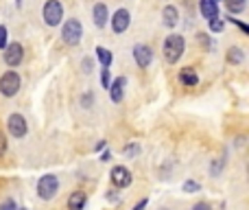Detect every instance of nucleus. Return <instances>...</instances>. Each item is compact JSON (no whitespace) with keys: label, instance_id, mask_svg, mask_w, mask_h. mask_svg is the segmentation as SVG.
Listing matches in <instances>:
<instances>
[{"label":"nucleus","instance_id":"a211bd4d","mask_svg":"<svg viewBox=\"0 0 249 210\" xmlns=\"http://www.w3.org/2000/svg\"><path fill=\"white\" fill-rule=\"evenodd\" d=\"M243 59H245V53H243V48L234 46L228 51V61L230 64H243Z\"/></svg>","mask_w":249,"mask_h":210},{"label":"nucleus","instance_id":"f3484780","mask_svg":"<svg viewBox=\"0 0 249 210\" xmlns=\"http://www.w3.org/2000/svg\"><path fill=\"white\" fill-rule=\"evenodd\" d=\"M96 57H99V59H101V64H103V68H109V66H112V61H114L112 53H109L107 48H103V46H99V48H96Z\"/></svg>","mask_w":249,"mask_h":210},{"label":"nucleus","instance_id":"72a5a7b5","mask_svg":"<svg viewBox=\"0 0 249 210\" xmlns=\"http://www.w3.org/2000/svg\"><path fill=\"white\" fill-rule=\"evenodd\" d=\"M162 210H166V208H162Z\"/></svg>","mask_w":249,"mask_h":210},{"label":"nucleus","instance_id":"2f4dec72","mask_svg":"<svg viewBox=\"0 0 249 210\" xmlns=\"http://www.w3.org/2000/svg\"><path fill=\"white\" fill-rule=\"evenodd\" d=\"M193 210H210V206H208V204H197Z\"/></svg>","mask_w":249,"mask_h":210},{"label":"nucleus","instance_id":"2eb2a0df","mask_svg":"<svg viewBox=\"0 0 249 210\" xmlns=\"http://www.w3.org/2000/svg\"><path fill=\"white\" fill-rule=\"evenodd\" d=\"M179 81L184 83V86L193 88V86H197L199 83V75L195 73L193 68H184V70H179Z\"/></svg>","mask_w":249,"mask_h":210},{"label":"nucleus","instance_id":"473e14b6","mask_svg":"<svg viewBox=\"0 0 249 210\" xmlns=\"http://www.w3.org/2000/svg\"><path fill=\"white\" fill-rule=\"evenodd\" d=\"M20 210H26V208H20Z\"/></svg>","mask_w":249,"mask_h":210},{"label":"nucleus","instance_id":"f8f14e48","mask_svg":"<svg viewBox=\"0 0 249 210\" xmlns=\"http://www.w3.org/2000/svg\"><path fill=\"white\" fill-rule=\"evenodd\" d=\"M199 9H201V16L206 18V20L219 18V7H216L214 0H201V2H199Z\"/></svg>","mask_w":249,"mask_h":210},{"label":"nucleus","instance_id":"f704fd0d","mask_svg":"<svg viewBox=\"0 0 249 210\" xmlns=\"http://www.w3.org/2000/svg\"><path fill=\"white\" fill-rule=\"evenodd\" d=\"M214 2H216V0H214Z\"/></svg>","mask_w":249,"mask_h":210},{"label":"nucleus","instance_id":"6e6552de","mask_svg":"<svg viewBox=\"0 0 249 210\" xmlns=\"http://www.w3.org/2000/svg\"><path fill=\"white\" fill-rule=\"evenodd\" d=\"M133 57H136V64L140 66V68H146V66L153 61V51H151V46H146V44H136V46H133Z\"/></svg>","mask_w":249,"mask_h":210},{"label":"nucleus","instance_id":"cd10ccee","mask_svg":"<svg viewBox=\"0 0 249 210\" xmlns=\"http://www.w3.org/2000/svg\"><path fill=\"white\" fill-rule=\"evenodd\" d=\"M230 20H232V22H234V24H236V26H238V29H241V31H243V33H247V31H249V26L245 24V22L236 20V18H230Z\"/></svg>","mask_w":249,"mask_h":210},{"label":"nucleus","instance_id":"4468645a","mask_svg":"<svg viewBox=\"0 0 249 210\" xmlns=\"http://www.w3.org/2000/svg\"><path fill=\"white\" fill-rule=\"evenodd\" d=\"M86 193L83 191H74L72 195L68 197V210H83V206H86Z\"/></svg>","mask_w":249,"mask_h":210},{"label":"nucleus","instance_id":"b1692460","mask_svg":"<svg viewBox=\"0 0 249 210\" xmlns=\"http://www.w3.org/2000/svg\"><path fill=\"white\" fill-rule=\"evenodd\" d=\"M7 46V26H0V51Z\"/></svg>","mask_w":249,"mask_h":210},{"label":"nucleus","instance_id":"1a4fd4ad","mask_svg":"<svg viewBox=\"0 0 249 210\" xmlns=\"http://www.w3.org/2000/svg\"><path fill=\"white\" fill-rule=\"evenodd\" d=\"M109 177H112V184L116 186V189H127V186L131 184V180H133L131 173H129L124 167H114Z\"/></svg>","mask_w":249,"mask_h":210},{"label":"nucleus","instance_id":"c756f323","mask_svg":"<svg viewBox=\"0 0 249 210\" xmlns=\"http://www.w3.org/2000/svg\"><path fill=\"white\" fill-rule=\"evenodd\" d=\"M92 101H94V95H86L83 96V107H90Z\"/></svg>","mask_w":249,"mask_h":210},{"label":"nucleus","instance_id":"393cba45","mask_svg":"<svg viewBox=\"0 0 249 210\" xmlns=\"http://www.w3.org/2000/svg\"><path fill=\"white\" fill-rule=\"evenodd\" d=\"M0 210H16V202H13V199H4V202L0 204Z\"/></svg>","mask_w":249,"mask_h":210},{"label":"nucleus","instance_id":"4be33fe9","mask_svg":"<svg viewBox=\"0 0 249 210\" xmlns=\"http://www.w3.org/2000/svg\"><path fill=\"white\" fill-rule=\"evenodd\" d=\"M208 22H210V29L212 31H216V33H219V31H223V20L214 18V20H208Z\"/></svg>","mask_w":249,"mask_h":210},{"label":"nucleus","instance_id":"c85d7f7f","mask_svg":"<svg viewBox=\"0 0 249 210\" xmlns=\"http://www.w3.org/2000/svg\"><path fill=\"white\" fill-rule=\"evenodd\" d=\"M4 151H7V138L0 134V155H4Z\"/></svg>","mask_w":249,"mask_h":210},{"label":"nucleus","instance_id":"5701e85b","mask_svg":"<svg viewBox=\"0 0 249 210\" xmlns=\"http://www.w3.org/2000/svg\"><path fill=\"white\" fill-rule=\"evenodd\" d=\"M138 151H140V147H138V145L124 147V155H127V158H133V155H138Z\"/></svg>","mask_w":249,"mask_h":210},{"label":"nucleus","instance_id":"20e7f679","mask_svg":"<svg viewBox=\"0 0 249 210\" xmlns=\"http://www.w3.org/2000/svg\"><path fill=\"white\" fill-rule=\"evenodd\" d=\"M57 191H59V180H57V175H44L39 177L37 182V195L42 199H53L57 195Z\"/></svg>","mask_w":249,"mask_h":210},{"label":"nucleus","instance_id":"dca6fc26","mask_svg":"<svg viewBox=\"0 0 249 210\" xmlns=\"http://www.w3.org/2000/svg\"><path fill=\"white\" fill-rule=\"evenodd\" d=\"M177 9L173 7V4H168V7H164V11H162V18H164V24L168 26V29H173V26L177 24Z\"/></svg>","mask_w":249,"mask_h":210},{"label":"nucleus","instance_id":"a878e982","mask_svg":"<svg viewBox=\"0 0 249 210\" xmlns=\"http://www.w3.org/2000/svg\"><path fill=\"white\" fill-rule=\"evenodd\" d=\"M92 68H94V61H92L90 57H86V59H83V73H92Z\"/></svg>","mask_w":249,"mask_h":210},{"label":"nucleus","instance_id":"39448f33","mask_svg":"<svg viewBox=\"0 0 249 210\" xmlns=\"http://www.w3.org/2000/svg\"><path fill=\"white\" fill-rule=\"evenodd\" d=\"M20 90V75L18 73H4L0 77V92L4 96H16Z\"/></svg>","mask_w":249,"mask_h":210},{"label":"nucleus","instance_id":"f257e3e1","mask_svg":"<svg viewBox=\"0 0 249 210\" xmlns=\"http://www.w3.org/2000/svg\"><path fill=\"white\" fill-rule=\"evenodd\" d=\"M184 51H186V39L175 33L168 35L166 42H164V57H166L168 64H177L179 57L184 55Z\"/></svg>","mask_w":249,"mask_h":210},{"label":"nucleus","instance_id":"423d86ee","mask_svg":"<svg viewBox=\"0 0 249 210\" xmlns=\"http://www.w3.org/2000/svg\"><path fill=\"white\" fill-rule=\"evenodd\" d=\"M2 51H4V64L7 66H20L22 59H24V48H22V44H18V42L4 46Z\"/></svg>","mask_w":249,"mask_h":210},{"label":"nucleus","instance_id":"f03ea898","mask_svg":"<svg viewBox=\"0 0 249 210\" xmlns=\"http://www.w3.org/2000/svg\"><path fill=\"white\" fill-rule=\"evenodd\" d=\"M81 35H83V26L77 18L68 20L64 24V29H61V38H64V42L70 44V46H77V44L81 42Z\"/></svg>","mask_w":249,"mask_h":210},{"label":"nucleus","instance_id":"7ed1b4c3","mask_svg":"<svg viewBox=\"0 0 249 210\" xmlns=\"http://www.w3.org/2000/svg\"><path fill=\"white\" fill-rule=\"evenodd\" d=\"M61 20H64V4L59 0H48L44 4V22L48 26H57Z\"/></svg>","mask_w":249,"mask_h":210},{"label":"nucleus","instance_id":"aec40b11","mask_svg":"<svg viewBox=\"0 0 249 210\" xmlns=\"http://www.w3.org/2000/svg\"><path fill=\"white\" fill-rule=\"evenodd\" d=\"M223 164H225V158H219L216 162H212L210 164V173H212V175H219L221 169H223Z\"/></svg>","mask_w":249,"mask_h":210},{"label":"nucleus","instance_id":"9b49d317","mask_svg":"<svg viewBox=\"0 0 249 210\" xmlns=\"http://www.w3.org/2000/svg\"><path fill=\"white\" fill-rule=\"evenodd\" d=\"M124 86H127V79H124V77H118V79H114V81L109 83L107 90H109V96H112L114 103H121V101H123Z\"/></svg>","mask_w":249,"mask_h":210},{"label":"nucleus","instance_id":"0eeeda50","mask_svg":"<svg viewBox=\"0 0 249 210\" xmlns=\"http://www.w3.org/2000/svg\"><path fill=\"white\" fill-rule=\"evenodd\" d=\"M7 127H9V132H11V136H16V138L26 136V132H29V125H26V118H24L22 114H11V116H9Z\"/></svg>","mask_w":249,"mask_h":210},{"label":"nucleus","instance_id":"bb28decb","mask_svg":"<svg viewBox=\"0 0 249 210\" xmlns=\"http://www.w3.org/2000/svg\"><path fill=\"white\" fill-rule=\"evenodd\" d=\"M101 81H103V88H109V68H103V75H101Z\"/></svg>","mask_w":249,"mask_h":210},{"label":"nucleus","instance_id":"7c9ffc66","mask_svg":"<svg viewBox=\"0 0 249 210\" xmlns=\"http://www.w3.org/2000/svg\"><path fill=\"white\" fill-rule=\"evenodd\" d=\"M146 204H149V199L144 197L142 202H138V204H136V208H133V210H142V208H146Z\"/></svg>","mask_w":249,"mask_h":210},{"label":"nucleus","instance_id":"412c9836","mask_svg":"<svg viewBox=\"0 0 249 210\" xmlns=\"http://www.w3.org/2000/svg\"><path fill=\"white\" fill-rule=\"evenodd\" d=\"M197 191H199V184H197V182L188 180V182L184 184V193H197Z\"/></svg>","mask_w":249,"mask_h":210},{"label":"nucleus","instance_id":"9d476101","mask_svg":"<svg viewBox=\"0 0 249 210\" xmlns=\"http://www.w3.org/2000/svg\"><path fill=\"white\" fill-rule=\"evenodd\" d=\"M129 22H131V16H129L127 9H118L112 18V29L114 33H124L129 29Z\"/></svg>","mask_w":249,"mask_h":210},{"label":"nucleus","instance_id":"ddd939ff","mask_svg":"<svg viewBox=\"0 0 249 210\" xmlns=\"http://www.w3.org/2000/svg\"><path fill=\"white\" fill-rule=\"evenodd\" d=\"M107 18H109V13H107V7H105L103 2L94 4V24L99 26V29H103V26L107 24Z\"/></svg>","mask_w":249,"mask_h":210},{"label":"nucleus","instance_id":"6ab92c4d","mask_svg":"<svg viewBox=\"0 0 249 210\" xmlns=\"http://www.w3.org/2000/svg\"><path fill=\"white\" fill-rule=\"evenodd\" d=\"M230 13H241L245 11V0H223Z\"/></svg>","mask_w":249,"mask_h":210}]
</instances>
